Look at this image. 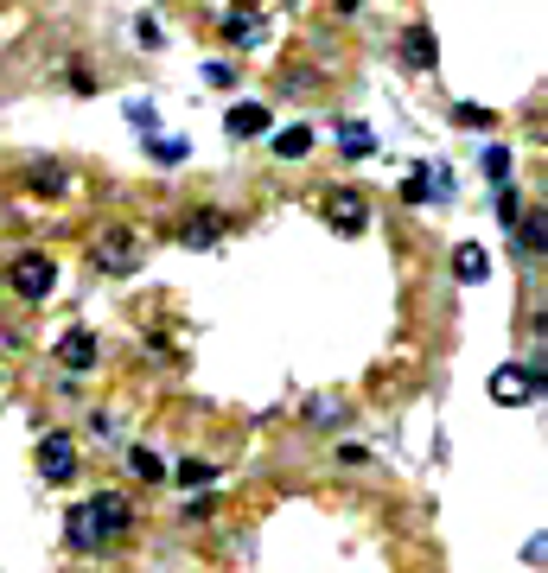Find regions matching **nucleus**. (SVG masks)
<instances>
[{
  "instance_id": "nucleus-1",
  "label": "nucleus",
  "mask_w": 548,
  "mask_h": 573,
  "mask_svg": "<svg viewBox=\"0 0 548 573\" xmlns=\"http://www.w3.org/2000/svg\"><path fill=\"white\" fill-rule=\"evenodd\" d=\"M7 287L20 293V300H45L51 287H58V262H51V255H13V268H7Z\"/></svg>"
},
{
  "instance_id": "nucleus-2",
  "label": "nucleus",
  "mask_w": 548,
  "mask_h": 573,
  "mask_svg": "<svg viewBox=\"0 0 548 573\" xmlns=\"http://www.w3.org/2000/svg\"><path fill=\"white\" fill-rule=\"evenodd\" d=\"M325 223H332L338 236H357L370 223V198L357 185H332V191H325Z\"/></svg>"
},
{
  "instance_id": "nucleus-3",
  "label": "nucleus",
  "mask_w": 548,
  "mask_h": 573,
  "mask_svg": "<svg viewBox=\"0 0 548 573\" xmlns=\"http://www.w3.org/2000/svg\"><path fill=\"white\" fill-rule=\"evenodd\" d=\"M491 395H498L504 408H517V402H536L542 395V370L529 363V370H517V363H504L498 376H491Z\"/></svg>"
},
{
  "instance_id": "nucleus-4",
  "label": "nucleus",
  "mask_w": 548,
  "mask_h": 573,
  "mask_svg": "<svg viewBox=\"0 0 548 573\" xmlns=\"http://www.w3.org/2000/svg\"><path fill=\"white\" fill-rule=\"evenodd\" d=\"M77 472V446H71V433H45L39 440V478L45 484H64Z\"/></svg>"
},
{
  "instance_id": "nucleus-5",
  "label": "nucleus",
  "mask_w": 548,
  "mask_h": 573,
  "mask_svg": "<svg viewBox=\"0 0 548 573\" xmlns=\"http://www.w3.org/2000/svg\"><path fill=\"white\" fill-rule=\"evenodd\" d=\"M96 262L115 268V274H128L134 262H141V242H134V230H109V236L96 242Z\"/></svg>"
},
{
  "instance_id": "nucleus-6",
  "label": "nucleus",
  "mask_w": 548,
  "mask_h": 573,
  "mask_svg": "<svg viewBox=\"0 0 548 573\" xmlns=\"http://www.w3.org/2000/svg\"><path fill=\"white\" fill-rule=\"evenodd\" d=\"M64 542H71L77 554H96V548H102V529H96V510H90V503L64 510Z\"/></svg>"
},
{
  "instance_id": "nucleus-7",
  "label": "nucleus",
  "mask_w": 548,
  "mask_h": 573,
  "mask_svg": "<svg viewBox=\"0 0 548 573\" xmlns=\"http://www.w3.org/2000/svg\"><path fill=\"white\" fill-rule=\"evenodd\" d=\"M224 128L236 134V141H262L268 134V102H236V109L224 115Z\"/></svg>"
},
{
  "instance_id": "nucleus-8",
  "label": "nucleus",
  "mask_w": 548,
  "mask_h": 573,
  "mask_svg": "<svg viewBox=\"0 0 548 573\" xmlns=\"http://www.w3.org/2000/svg\"><path fill=\"white\" fill-rule=\"evenodd\" d=\"M224 39H230L236 51H249V45H262V13H255V7H249V0H243V7H230V20H224Z\"/></svg>"
},
{
  "instance_id": "nucleus-9",
  "label": "nucleus",
  "mask_w": 548,
  "mask_h": 573,
  "mask_svg": "<svg viewBox=\"0 0 548 573\" xmlns=\"http://www.w3.org/2000/svg\"><path fill=\"white\" fill-rule=\"evenodd\" d=\"M90 510H96V529H102V542H115V535L128 529V503L115 497V491H96V497H90Z\"/></svg>"
},
{
  "instance_id": "nucleus-10",
  "label": "nucleus",
  "mask_w": 548,
  "mask_h": 573,
  "mask_svg": "<svg viewBox=\"0 0 548 573\" xmlns=\"http://www.w3.org/2000/svg\"><path fill=\"white\" fill-rule=\"evenodd\" d=\"M58 363L64 370H96V338L90 332H64L58 338Z\"/></svg>"
},
{
  "instance_id": "nucleus-11",
  "label": "nucleus",
  "mask_w": 548,
  "mask_h": 573,
  "mask_svg": "<svg viewBox=\"0 0 548 573\" xmlns=\"http://www.w3.org/2000/svg\"><path fill=\"white\" fill-rule=\"evenodd\" d=\"M217 236H224V217H217V211H198V217H185V230H179V242H185V249H211Z\"/></svg>"
},
{
  "instance_id": "nucleus-12",
  "label": "nucleus",
  "mask_w": 548,
  "mask_h": 573,
  "mask_svg": "<svg viewBox=\"0 0 548 573\" xmlns=\"http://www.w3.org/2000/svg\"><path fill=\"white\" fill-rule=\"evenodd\" d=\"M338 153H345V160H370V153H376L370 121H345V128H338Z\"/></svg>"
},
{
  "instance_id": "nucleus-13",
  "label": "nucleus",
  "mask_w": 548,
  "mask_h": 573,
  "mask_svg": "<svg viewBox=\"0 0 548 573\" xmlns=\"http://www.w3.org/2000/svg\"><path fill=\"white\" fill-rule=\"evenodd\" d=\"M453 274H459V281H485V274H491V255L478 249V242H459V249H453Z\"/></svg>"
},
{
  "instance_id": "nucleus-14",
  "label": "nucleus",
  "mask_w": 548,
  "mask_h": 573,
  "mask_svg": "<svg viewBox=\"0 0 548 573\" xmlns=\"http://www.w3.org/2000/svg\"><path fill=\"white\" fill-rule=\"evenodd\" d=\"M26 179H32V191H45V198H58V191H71V172H64L58 160H39V166L26 172Z\"/></svg>"
},
{
  "instance_id": "nucleus-15",
  "label": "nucleus",
  "mask_w": 548,
  "mask_h": 573,
  "mask_svg": "<svg viewBox=\"0 0 548 573\" xmlns=\"http://www.w3.org/2000/svg\"><path fill=\"white\" fill-rule=\"evenodd\" d=\"M402 51H408V58L421 64V71H434V58H440V45H434V32H427V26H408V39H402Z\"/></svg>"
},
{
  "instance_id": "nucleus-16",
  "label": "nucleus",
  "mask_w": 548,
  "mask_h": 573,
  "mask_svg": "<svg viewBox=\"0 0 548 573\" xmlns=\"http://www.w3.org/2000/svg\"><path fill=\"white\" fill-rule=\"evenodd\" d=\"M128 472L141 478V484H160V478H166V459L147 453V446H128Z\"/></svg>"
},
{
  "instance_id": "nucleus-17",
  "label": "nucleus",
  "mask_w": 548,
  "mask_h": 573,
  "mask_svg": "<svg viewBox=\"0 0 548 573\" xmlns=\"http://www.w3.org/2000/svg\"><path fill=\"white\" fill-rule=\"evenodd\" d=\"M274 153H281V160H306V153H313V128H281L274 134Z\"/></svg>"
},
{
  "instance_id": "nucleus-18",
  "label": "nucleus",
  "mask_w": 548,
  "mask_h": 573,
  "mask_svg": "<svg viewBox=\"0 0 548 573\" xmlns=\"http://www.w3.org/2000/svg\"><path fill=\"white\" fill-rule=\"evenodd\" d=\"M434 179H440L434 166H415V172H408V185H402V198H408V204H427V198H434V191H440Z\"/></svg>"
},
{
  "instance_id": "nucleus-19",
  "label": "nucleus",
  "mask_w": 548,
  "mask_h": 573,
  "mask_svg": "<svg viewBox=\"0 0 548 573\" xmlns=\"http://www.w3.org/2000/svg\"><path fill=\"white\" fill-rule=\"evenodd\" d=\"M517 230V255H542V211H529L523 223H510Z\"/></svg>"
},
{
  "instance_id": "nucleus-20",
  "label": "nucleus",
  "mask_w": 548,
  "mask_h": 573,
  "mask_svg": "<svg viewBox=\"0 0 548 573\" xmlns=\"http://www.w3.org/2000/svg\"><path fill=\"white\" fill-rule=\"evenodd\" d=\"M147 153H153V160H166V166H179L185 160V141H160V134H147Z\"/></svg>"
},
{
  "instance_id": "nucleus-21",
  "label": "nucleus",
  "mask_w": 548,
  "mask_h": 573,
  "mask_svg": "<svg viewBox=\"0 0 548 573\" xmlns=\"http://www.w3.org/2000/svg\"><path fill=\"white\" fill-rule=\"evenodd\" d=\"M173 478H179V484H211L217 472H211V465H204V459H185V465H179Z\"/></svg>"
},
{
  "instance_id": "nucleus-22",
  "label": "nucleus",
  "mask_w": 548,
  "mask_h": 573,
  "mask_svg": "<svg viewBox=\"0 0 548 573\" xmlns=\"http://www.w3.org/2000/svg\"><path fill=\"white\" fill-rule=\"evenodd\" d=\"M504 172H510V153H504V147H491V153H485V179H498V185H504Z\"/></svg>"
},
{
  "instance_id": "nucleus-23",
  "label": "nucleus",
  "mask_w": 548,
  "mask_h": 573,
  "mask_svg": "<svg viewBox=\"0 0 548 573\" xmlns=\"http://www.w3.org/2000/svg\"><path fill=\"white\" fill-rule=\"evenodd\" d=\"M204 83H211V90H224V83H236V71H230V64H204Z\"/></svg>"
},
{
  "instance_id": "nucleus-24",
  "label": "nucleus",
  "mask_w": 548,
  "mask_h": 573,
  "mask_svg": "<svg viewBox=\"0 0 548 573\" xmlns=\"http://www.w3.org/2000/svg\"><path fill=\"white\" fill-rule=\"evenodd\" d=\"M459 121H466V128H491V109H472V102H459Z\"/></svg>"
},
{
  "instance_id": "nucleus-25",
  "label": "nucleus",
  "mask_w": 548,
  "mask_h": 573,
  "mask_svg": "<svg viewBox=\"0 0 548 573\" xmlns=\"http://www.w3.org/2000/svg\"><path fill=\"white\" fill-rule=\"evenodd\" d=\"M498 217L517 223V191H510V185H498Z\"/></svg>"
},
{
  "instance_id": "nucleus-26",
  "label": "nucleus",
  "mask_w": 548,
  "mask_h": 573,
  "mask_svg": "<svg viewBox=\"0 0 548 573\" xmlns=\"http://www.w3.org/2000/svg\"><path fill=\"white\" fill-rule=\"evenodd\" d=\"M338 7H345V13H357V0H338Z\"/></svg>"
}]
</instances>
